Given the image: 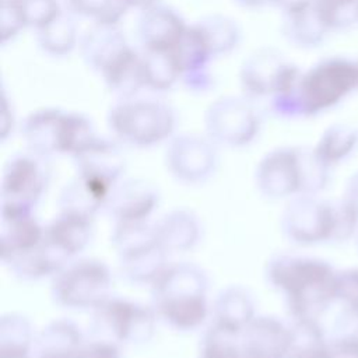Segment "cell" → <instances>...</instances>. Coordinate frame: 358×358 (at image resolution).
Instances as JSON below:
<instances>
[{
    "label": "cell",
    "instance_id": "3",
    "mask_svg": "<svg viewBox=\"0 0 358 358\" xmlns=\"http://www.w3.org/2000/svg\"><path fill=\"white\" fill-rule=\"evenodd\" d=\"M210 281L194 263H168L151 285V306L159 322L178 331L199 330L211 316Z\"/></svg>",
    "mask_w": 358,
    "mask_h": 358
},
{
    "label": "cell",
    "instance_id": "23",
    "mask_svg": "<svg viewBox=\"0 0 358 358\" xmlns=\"http://www.w3.org/2000/svg\"><path fill=\"white\" fill-rule=\"evenodd\" d=\"M154 224L159 245L168 253H185L194 249L203 234L200 218L189 208H173Z\"/></svg>",
    "mask_w": 358,
    "mask_h": 358
},
{
    "label": "cell",
    "instance_id": "2",
    "mask_svg": "<svg viewBox=\"0 0 358 358\" xmlns=\"http://www.w3.org/2000/svg\"><path fill=\"white\" fill-rule=\"evenodd\" d=\"M358 90V62L327 57L302 71L296 87L267 101L268 110L280 119H303L338 105Z\"/></svg>",
    "mask_w": 358,
    "mask_h": 358
},
{
    "label": "cell",
    "instance_id": "9",
    "mask_svg": "<svg viewBox=\"0 0 358 358\" xmlns=\"http://www.w3.org/2000/svg\"><path fill=\"white\" fill-rule=\"evenodd\" d=\"M204 134L218 147L250 145L262 130V115L256 101L241 95H222L204 112Z\"/></svg>",
    "mask_w": 358,
    "mask_h": 358
},
{
    "label": "cell",
    "instance_id": "47",
    "mask_svg": "<svg viewBox=\"0 0 358 358\" xmlns=\"http://www.w3.org/2000/svg\"><path fill=\"white\" fill-rule=\"evenodd\" d=\"M355 14H357V21H358V0L355 3Z\"/></svg>",
    "mask_w": 358,
    "mask_h": 358
},
{
    "label": "cell",
    "instance_id": "27",
    "mask_svg": "<svg viewBox=\"0 0 358 358\" xmlns=\"http://www.w3.org/2000/svg\"><path fill=\"white\" fill-rule=\"evenodd\" d=\"M288 358H329V336L320 320L292 319Z\"/></svg>",
    "mask_w": 358,
    "mask_h": 358
},
{
    "label": "cell",
    "instance_id": "1",
    "mask_svg": "<svg viewBox=\"0 0 358 358\" xmlns=\"http://www.w3.org/2000/svg\"><path fill=\"white\" fill-rule=\"evenodd\" d=\"M337 271L329 262L296 253H277L266 263L267 282L284 298L292 319H316L337 302Z\"/></svg>",
    "mask_w": 358,
    "mask_h": 358
},
{
    "label": "cell",
    "instance_id": "12",
    "mask_svg": "<svg viewBox=\"0 0 358 358\" xmlns=\"http://www.w3.org/2000/svg\"><path fill=\"white\" fill-rule=\"evenodd\" d=\"M302 70L287 60L273 48H262L249 55L239 69V85L242 94L253 101L270 98L292 91Z\"/></svg>",
    "mask_w": 358,
    "mask_h": 358
},
{
    "label": "cell",
    "instance_id": "39",
    "mask_svg": "<svg viewBox=\"0 0 358 358\" xmlns=\"http://www.w3.org/2000/svg\"><path fill=\"white\" fill-rule=\"evenodd\" d=\"M180 84L193 94H204L214 88L215 77L208 66L183 73L180 77Z\"/></svg>",
    "mask_w": 358,
    "mask_h": 358
},
{
    "label": "cell",
    "instance_id": "6",
    "mask_svg": "<svg viewBox=\"0 0 358 358\" xmlns=\"http://www.w3.org/2000/svg\"><path fill=\"white\" fill-rule=\"evenodd\" d=\"M25 150L41 157H74L98 133L91 119L76 110L56 106L39 108L29 112L20 126Z\"/></svg>",
    "mask_w": 358,
    "mask_h": 358
},
{
    "label": "cell",
    "instance_id": "45",
    "mask_svg": "<svg viewBox=\"0 0 358 358\" xmlns=\"http://www.w3.org/2000/svg\"><path fill=\"white\" fill-rule=\"evenodd\" d=\"M232 1L243 8H250V10L263 8V7L275 4V0H232Z\"/></svg>",
    "mask_w": 358,
    "mask_h": 358
},
{
    "label": "cell",
    "instance_id": "46",
    "mask_svg": "<svg viewBox=\"0 0 358 358\" xmlns=\"http://www.w3.org/2000/svg\"><path fill=\"white\" fill-rule=\"evenodd\" d=\"M0 358H34V352L24 350H4L0 351Z\"/></svg>",
    "mask_w": 358,
    "mask_h": 358
},
{
    "label": "cell",
    "instance_id": "15",
    "mask_svg": "<svg viewBox=\"0 0 358 358\" xmlns=\"http://www.w3.org/2000/svg\"><path fill=\"white\" fill-rule=\"evenodd\" d=\"M218 145L206 134H175L165 147L168 172L183 185H203L217 171Z\"/></svg>",
    "mask_w": 358,
    "mask_h": 358
},
{
    "label": "cell",
    "instance_id": "49",
    "mask_svg": "<svg viewBox=\"0 0 358 358\" xmlns=\"http://www.w3.org/2000/svg\"><path fill=\"white\" fill-rule=\"evenodd\" d=\"M357 62H358V60H357Z\"/></svg>",
    "mask_w": 358,
    "mask_h": 358
},
{
    "label": "cell",
    "instance_id": "40",
    "mask_svg": "<svg viewBox=\"0 0 358 358\" xmlns=\"http://www.w3.org/2000/svg\"><path fill=\"white\" fill-rule=\"evenodd\" d=\"M85 358H123L120 345L112 340L95 337L88 338L85 345Z\"/></svg>",
    "mask_w": 358,
    "mask_h": 358
},
{
    "label": "cell",
    "instance_id": "24",
    "mask_svg": "<svg viewBox=\"0 0 358 358\" xmlns=\"http://www.w3.org/2000/svg\"><path fill=\"white\" fill-rule=\"evenodd\" d=\"M257 316L253 294L242 285L222 288L211 302L210 323L241 334Z\"/></svg>",
    "mask_w": 358,
    "mask_h": 358
},
{
    "label": "cell",
    "instance_id": "18",
    "mask_svg": "<svg viewBox=\"0 0 358 358\" xmlns=\"http://www.w3.org/2000/svg\"><path fill=\"white\" fill-rule=\"evenodd\" d=\"M159 206V193L144 179H122L110 193L106 213L113 224L147 222Z\"/></svg>",
    "mask_w": 358,
    "mask_h": 358
},
{
    "label": "cell",
    "instance_id": "17",
    "mask_svg": "<svg viewBox=\"0 0 358 358\" xmlns=\"http://www.w3.org/2000/svg\"><path fill=\"white\" fill-rule=\"evenodd\" d=\"M0 218V257L3 264L42 243L45 225L35 217L34 210L1 204Z\"/></svg>",
    "mask_w": 358,
    "mask_h": 358
},
{
    "label": "cell",
    "instance_id": "34",
    "mask_svg": "<svg viewBox=\"0 0 358 358\" xmlns=\"http://www.w3.org/2000/svg\"><path fill=\"white\" fill-rule=\"evenodd\" d=\"M25 28L38 31L56 20L63 11V0H14Z\"/></svg>",
    "mask_w": 358,
    "mask_h": 358
},
{
    "label": "cell",
    "instance_id": "44",
    "mask_svg": "<svg viewBox=\"0 0 358 358\" xmlns=\"http://www.w3.org/2000/svg\"><path fill=\"white\" fill-rule=\"evenodd\" d=\"M312 1L313 0H275L274 6L278 7L282 14H289L306 8L312 4Z\"/></svg>",
    "mask_w": 358,
    "mask_h": 358
},
{
    "label": "cell",
    "instance_id": "7",
    "mask_svg": "<svg viewBox=\"0 0 358 358\" xmlns=\"http://www.w3.org/2000/svg\"><path fill=\"white\" fill-rule=\"evenodd\" d=\"M112 246L123 277L137 285H152L168 266V252L159 245L154 224H113Z\"/></svg>",
    "mask_w": 358,
    "mask_h": 358
},
{
    "label": "cell",
    "instance_id": "25",
    "mask_svg": "<svg viewBox=\"0 0 358 358\" xmlns=\"http://www.w3.org/2000/svg\"><path fill=\"white\" fill-rule=\"evenodd\" d=\"M281 32L294 46L313 49L323 43L330 29L319 15L312 1V4L303 10L282 14Z\"/></svg>",
    "mask_w": 358,
    "mask_h": 358
},
{
    "label": "cell",
    "instance_id": "37",
    "mask_svg": "<svg viewBox=\"0 0 358 358\" xmlns=\"http://www.w3.org/2000/svg\"><path fill=\"white\" fill-rule=\"evenodd\" d=\"M337 302L343 306L358 308V268H344L337 271L336 285Z\"/></svg>",
    "mask_w": 358,
    "mask_h": 358
},
{
    "label": "cell",
    "instance_id": "16",
    "mask_svg": "<svg viewBox=\"0 0 358 358\" xmlns=\"http://www.w3.org/2000/svg\"><path fill=\"white\" fill-rule=\"evenodd\" d=\"M189 22L173 7L161 1L140 11L136 34L141 50L172 52L180 42Z\"/></svg>",
    "mask_w": 358,
    "mask_h": 358
},
{
    "label": "cell",
    "instance_id": "41",
    "mask_svg": "<svg viewBox=\"0 0 358 358\" xmlns=\"http://www.w3.org/2000/svg\"><path fill=\"white\" fill-rule=\"evenodd\" d=\"M0 123H1L0 124V138L4 143L15 126L14 106L7 95L6 88H3V95H1V122Z\"/></svg>",
    "mask_w": 358,
    "mask_h": 358
},
{
    "label": "cell",
    "instance_id": "32",
    "mask_svg": "<svg viewBox=\"0 0 358 358\" xmlns=\"http://www.w3.org/2000/svg\"><path fill=\"white\" fill-rule=\"evenodd\" d=\"M36 333L28 317L17 312L3 313L0 317V350L34 351Z\"/></svg>",
    "mask_w": 358,
    "mask_h": 358
},
{
    "label": "cell",
    "instance_id": "42",
    "mask_svg": "<svg viewBox=\"0 0 358 358\" xmlns=\"http://www.w3.org/2000/svg\"><path fill=\"white\" fill-rule=\"evenodd\" d=\"M329 358H358V341L329 337Z\"/></svg>",
    "mask_w": 358,
    "mask_h": 358
},
{
    "label": "cell",
    "instance_id": "33",
    "mask_svg": "<svg viewBox=\"0 0 358 358\" xmlns=\"http://www.w3.org/2000/svg\"><path fill=\"white\" fill-rule=\"evenodd\" d=\"M199 358H241L239 334L208 323L200 340Z\"/></svg>",
    "mask_w": 358,
    "mask_h": 358
},
{
    "label": "cell",
    "instance_id": "36",
    "mask_svg": "<svg viewBox=\"0 0 358 358\" xmlns=\"http://www.w3.org/2000/svg\"><path fill=\"white\" fill-rule=\"evenodd\" d=\"M25 28L14 0H0V36L1 45L13 42Z\"/></svg>",
    "mask_w": 358,
    "mask_h": 358
},
{
    "label": "cell",
    "instance_id": "8",
    "mask_svg": "<svg viewBox=\"0 0 358 358\" xmlns=\"http://www.w3.org/2000/svg\"><path fill=\"white\" fill-rule=\"evenodd\" d=\"M109 266L95 257H76L50 278L53 301L66 309L94 310L112 295Z\"/></svg>",
    "mask_w": 358,
    "mask_h": 358
},
{
    "label": "cell",
    "instance_id": "29",
    "mask_svg": "<svg viewBox=\"0 0 358 358\" xmlns=\"http://www.w3.org/2000/svg\"><path fill=\"white\" fill-rule=\"evenodd\" d=\"M201 28L214 59L232 53L242 41L239 24L224 14L204 15L196 21Z\"/></svg>",
    "mask_w": 358,
    "mask_h": 358
},
{
    "label": "cell",
    "instance_id": "19",
    "mask_svg": "<svg viewBox=\"0 0 358 358\" xmlns=\"http://www.w3.org/2000/svg\"><path fill=\"white\" fill-rule=\"evenodd\" d=\"M94 217L59 208L56 217L45 225V243L64 262L80 257L90 245Z\"/></svg>",
    "mask_w": 358,
    "mask_h": 358
},
{
    "label": "cell",
    "instance_id": "43",
    "mask_svg": "<svg viewBox=\"0 0 358 358\" xmlns=\"http://www.w3.org/2000/svg\"><path fill=\"white\" fill-rule=\"evenodd\" d=\"M343 199L355 208V211L358 213V171L354 172L350 179L347 180L345 185V192Z\"/></svg>",
    "mask_w": 358,
    "mask_h": 358
},
{
    "label": "cell",
    "instance_id": "11",
    "mask_svg": "<svg viewBox=\"0 0 358 358\" xmlns=\"http://www.w3.org/2000/svg\"><path fill=\"white\" fill-rule=\"evenodd\" d=\"M280 227L282 235L299 246L337 242V201L319 194H301L288 200Z\"/></svg>",
    "mask_w": 358,
    "mask_h": 358
},
{
    "label": "cell",
    "instance_id": "38",
    "mask_svg": "<svg viewBox=\"0 0 358 358\" xmlns=\"http://www.w3.org/2000/svg\"><path fill=\"white\" fill-rule=\"evenodd\" d=\"M329 337L358 341V308L341 305V309L334 317Z\"/></svg>",
    "mask_w": 358,
    "mask_h": 358
},
{
    "label": "cell",
    "instance_id": "13",
    "mask_svg": "<svg viewBox=\"0 0 358 358\" xmlns=\"http://www.w3.org/2000/svg\"><path fill=\"white\" fill-rule=\"evenodd\" d=\"M78 49L87 67L95 71L105 85L140 53V49L129 42L120 25L102 24H91L81 35Z\"/></svg>",
    "mask_w": 358,
    "mask_h": 358
},
{
    "label": "cell",
    "instance_id": "35",
    "mask_svg": "<svg viewBox=\"0 0 358 358\" xmlns=\"http://www.w3.org/2000/svg\"><path fill=\"white\" fill-rule=\"evenodd\" d=\"M357 0H313V6L330 31L345 28L357 21Z\"/></svg>",
    "mask_w": 358,
    "mask_h": 358
},
{
    "label": "cell",
    "instance_id": "4",
    "mask_svg": "<svg viewBox=\"0 0 358 358\" xmlns=\"http://www.w3.org/2000/svg\"><path fill=\"white\" fill-rule=\"evenodd\" d=\"M331 168L313 150L277 147L264 154L256 165L257 190L270 200H289L301 194H319L330 182Z\"/></svg>",
    "mask_w": 358,
    "mask_h": 358
},
{
    "label": "cell",
    "instance_id": "22",
    "mask_svg": "<svg viewBox=\"0 0 358 358\" xmlns=\"http://www.w3.org/2000/svg\"><path fill=\"white\" fill-rule=\"evenodd\" d=\"M87 341L73 320L55 319L36 333L34 358H85Z\"/></svg>",
    "mask_w": 358,
    "mask_h": 358
},
{
    "label": "cell",
    "instance_id": "48",
    "mask_svg": "<svg viewBox=\"0 0 358 358\" xmlns=\"http://www.w3.org/2000/svg\"><path fill=\"white\" fill-rule=\"evenodd\" d=\"M355 239H357V248H358V232H357V235H355Z\"/></svg>",
    "mask_w": 358,
    "mask_h": 358
},
{
    "label": "cell",
    "instance_id": "20",
    "mask_svg": "<svg viewBox=\"0 0 358 358\" xmlns=\"http://www.w3.org/2000/svg\"><path fill=\"white\" fill-rule=\"evenodd\" d=\"M289 324L257 315L239 334L241 358H288Z\"/></svg>",
    "mask_w": 358,
    "mask_h": 358
},
{
    "label": "cell",
    "instance_id": "26",
    "mask_svg": "<svg viewBox=\"0 0 358 358\" xmlns=\"http://www.w3.org/2000/svg\"><path fill=\"white\" fill-rule=\"evenodd\" d=\"M80 38L76 17L66 8L56 20L35 31L38 48L52 57H66L71 55L78 48Z\"/></svg>",
    "mask_w": 358,
    "mask_h": 358
},
{
    "label": "cell",
    "instance_id": "31",
    "mask_svg": "<svg viewBox=\"0 0 358 358\" xmlns=\"http://www.w3.org/2000/svg\"><path fill=\"white\" fill-rule=\"evenodd\" d=\"M63 6L76 18L102 25H120L130 10L126 0H63Z\"/></svg>",
    "mask_w": 358,
    "mask_h": 358
},
{
    "label": "cell",
    "instance_id": "10",
    "mask_svg": "<svg viewBox=\"0 0 358 358\" xmlns=\"http://www.w3.org/2000/svg\"><path fill=\"white\" fill-rule=\"evenodd\" d=\"M158 317L151 305L124 296L110 295L92 310V327L96 337L119 345L148 343L157 329Z\"/></svg>",
    "mask_w": 358,
    "mask_h": 358
},
{
    "label": "cell",
    "instance_id": "30",
    "mask_svg": "<svg viewBox=\"0 0 358 358\" xmlns=\"http://www.w3.org/2000/svg\"><path fill=\"white\" fill-rule=\"evenodd\" d=\"M141 55L147 90L165 92L180 83L182 71L173 52L141 50Z\"/></svg>",
    "mask_w": 358,
    "mask_h": 358
},
{
    "label": "cell",
    "instance_id": "21",
    "mask_svg": "<svg viewBox=\"0 0 358 358\" xmlns=\"http://www.w3.org/2000/svg\"><path fill=\"white\" fill-rule=\"evenodd\" d=\"M73 158L76 173L108 183L115 187L126 171V159L120 143L113 137L95 136Z\"/></svg>",
    "mask_w": 358,
    "mask_h": 358
},
{
    "label": "cell",
    "instance_id": "14",
    "mask_svg": "<svg viewBox=\"0 0 358 358\" xmlns=\"http://www.w3.org/2000/svg\"><path fill=\"white\" fill-rule=\"evenodd\" d=\"M49 179L48 158L28 150L13 154L3 166L1 204L35 210L48 189Z\"/></svg>",
    "mask_w": 358,
    "mask_h": 358
},
{
    "label": "cell",
    "instance_id": "28",
    "mask_svg": "<svg viewBox=\"0 0 358 358\" xmlns=\"http://www.w3.org/2000/svg\"><path fill=\"white\" fill-rule=\"evenodd\" d=\"M358 145V131L344 123L329 126L312 148L316 157L333 168L345 161Z\"/></svg>",
    "mask_w": 358,
    "mask_h": 358
},
{
    "label": "cell",
    "instance_id": "5",
    "mask_svg": "<svg viewBox=\"0 0 358 358\" xmlns=\"http://www.w3.org/2000/svg\"><path fill=\"white\" fill-rule=\"evenodd\" d=\"M112 137L124 145L151 148L168 143L178 127L175 108L157 96L117 98L106 115Z\"/></svg>",
    "mask_w": 358,
    "mask_h": 358
}]
</instances>
